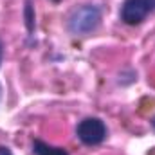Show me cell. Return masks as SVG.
Instances as JSON below:
<instances>
[{
	"label": "cell",
	"instance_id": "cell-8",
	"mask_svg": "<svg viewBox=\"0 0 155 155\" xmlns=\"http://www.w3.org/2000/svg\"><path fill=\"white\" fill-rule=\"evenodd\" d=\"M0 101H2V85H0Z\"/></svg>",
	"mask_w": 155,
	"mask_h": 155
},
{
	"label": "cell",
	"instance_id": "cell-10",
	"mask_svg": "<svg viewBox=\"0 0 155 155\" xmlns=\"http://www.w3.org/2000/svg\"><path fill=\"white\" fill-rule=\"evenodd\" d=\"M52 2H60V0H52Z\"/></svg>",
	"mask_w": 155,
	"mask_h": 155
},
{
	"label": "cell",
	"instance_id": "cell-9",
	"mask_svg": "<svg viewBox=\"0 0 155 155\" xmlns=\"http://www.w3.org/2000/svg\"><path fill=\"white\" fill-rule=\"evenodd\" d=\"M148 155H155V148H153V150H152V152H150Z\"/></svg>",
	"mask_w": 155,
	"mask_h": 155
},
{
	"label": "cell",
	"instance_id": "cell-2",
	"mask_svg": "<svg viewBox=\"0 0 155 155\" xmlns=\"http://www.w3.org/2000/svg\"><path fill=\"white\" fill-rule=\"evenodd\" d=\"M107 124L99 117H85L76 126L78 139L87 146H97L107 139Z\"/></svg>",
	"mask_w": 155,
	"mask_h": 155
},
{
	"label": "cell",
	"instance_id": "cell-7",
	"mask_svg": "<svg viewBox=\"0 0 155 155\" xmlns=\"http://www.w3.org/2000/svg\"><path fill=\"white\" fill-rule=\"evenodd\" d=\"M152 128H153V130H155V117H153V119H152Z\"/></svg>",
	"mask_w": 155,
	"mask_h": 155
},
{
	"label": "cell",
	"instance_id": "cell-1",
	"mask_svg": "<svg viewBox=\"0 0 155 155\" xmlns=\"http://www.w3.org/2000/svg\"><path fill=\"white\" fill-rule=\"evenodd\" d=\"M101 24V9L97 5H81L74 9L67 20V29L72 36H88Z\"/></svg>",
	"mask_w": 155,
	"mask_h": 155
},
{
	"label": "cell",
	"instance_id": "cell-4",
	"mask_svg": "<svg viewBox=\"0 0 155 155\" xmlns=\"http://www.w3.org/2000/svg\"><path fill=\"white\" fill-rule=\"evenodd\" d=\"M33 153L35 155H69L65 148H58V146H51L43 141H33Z\"/></svg>",
	"mask_w": 155,
	"mask_h": 155
},
{
	"label": "cell",
	"instance_id": "cell-5",
	"mask_svg": "<svg viewBox=\"0 0 155 155\" xmlns=\"http://www.w3.org/2000/svg\"><path fill=\"white\" fill-rule=\"evenodd\" d=\"M0 155H13V153H11V150H9V148L0 146Z\"/></svg>",
	"mask_w": 155,
	"mask_h": 155
},
{
	"label": "cell",
	"instance_id": "cell-3",
	"mask_svg": "<svg viewBox=\"0 0 155 155\" xmlns=\"http://www.w3.org/2000/svg\"><path fill=\"white\" fill-rule=\"evenodd\" d=\"M153 11L155 0H124L121 5L119 16L126 25H139Z\"/></svg>",
	"mask_w": 155,
	"mask_h": 155
},
{
	"label": "cell",
	"instance_id": "cell-6",
	"mask_svg": "<svg viewBox=\"0 0 155 155\" xmlns=\"http://www.w3.org/2000/svg\"><path fill=\"white\" fill-rule=\"evenodd\" d=\"M2 58H4V45H2V41H0V63H2Z\"/></svg>",
	"mask_w": 155,
	"mask_h": 155
}]
</instances>
